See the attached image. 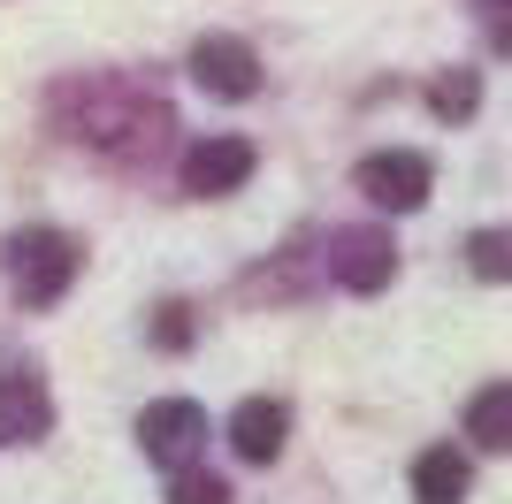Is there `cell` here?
I'll return each mask as SVG.
<instances>
[{"mask_svg": "<svg viewBox=\"0 0 512 504\" xmlns=\"http://www.w3.org/2000/svg\"><path fill=\"white\" fill-rule=\"evenodd\" d=\"M253 168H260V153L245 146V138H199V146L184 153V191H192V199H230V191H245Z\"/></svg>", "mask_w": 512, "mask_h": 504, "instance_id": "cell-7", "label": "cell"}, {"mask_svg": "<svg viewBox=\"0 0 512 504\" xmlns=\"http://www.w3.org/2000/svg\"><path fill=\"white\" fill-rule=\"evenodd\" d=\"M0 260H8V283H16L23 306H54L77 283V268H85L77 237H62V230H16Z\"/></svg>", "mask_w": 512, "mask_h": 504, "instance_id": "cell-2", "label": "cell"}, {"mask_svg": "<svg viewBox=\"0 0 512 504\" xmlns=\"http://www.w3.org/2000/svg\"><path fill=\"white\" fill-rule=\"evenodd\" d=\"M153 344H161V352H184V344H192V306H153Z\"/></svg>", "mask_w": 512, "mask_h": 504, "instance_id": "cell-15", "label": "cell"}, {"mask_svg": "<svg viewBox=\"0 0 512 504\" xmlns=\"http://www.w3.org/2000/svg\"><path fill=\"white\" fill-rule=\"evenodd\" d=\"M283 436H291V413H283L276 398H245V405L230 413V451H237L245 466H268V459L283 451Z\"/></svg>", "mask_w": 512, "mask_h": 504, "instance_id": "cell-9", "label": "cell"}, {"mask_svg": "<svg viewBox=\"0 0 512 504\" xmlns=\"http://www.w3.org/2000/svg\"><path fill=\"white\" fill-rule=\"evenodd\" d=\"M467 489H474L467 451L436 443V451H421V459H413V504H467Z\"/></svg>", "mask_w": 512, "mask_h": 504, "instance_id": "cell-10", "label": "cell"}, {"mask_svg": "<svg viewBox=\"0 0 512 504\" xmlns=\"http://www.w3.org/2000/svg\"><path fill=\"white\" fill-rule=\"evenodd\" d=\"M467 268L482 283H512V230H474L467 237Z\"/></svg>", "mask_w": 512, "mask_h": 504, "instance_id": "cell-13", "label": "cell"}, {"mask_svg": "<svg viewBox=\"0 0 512 504\" xmlns=\"http://www.w3.org/2000/svg\"><path fill=\"white\" fill-rule=\"evenodd\" d=\"M169 504H230V482H222V474H192V466H176Z\"/></svg>", "mask_w": 512, "mask_h": 504, "instance_id": "cell-14", "label": "cell"}, {"mask_svg": "<svg viewBox=\"0 0 512 504\" xmlns=\"http://www.w3.org/2000/svg\"><path fill=\"white\" fill-rule=\"evenodd\" d=\"M490 39H497V54H512V0L490 8Z\"/></svg>", "mask_w": 512, "mask_h": 504, "instance_id": "cell-16", "label": "cell"}, {"mask_svg": "<svg viewBox=\"0 0 512 504\" xmlns=\"http://www.w3.org/2000/svg\"><path fill=\"white\" fill-rule=\"evenodd\" d=\"M138 443H146L153 466H192L199 443H207V413L192 398H161V405L138 413Z\"/></svg>", "mask_w": 512, "mask_h": 504, "instance_id": "cell-4", "label": "cell"}, {"mask_svg": "<svg viewBox=\"0 0 512 504\" xmlns=\"http://www.w3.org/2000/svg\"><path fill=\"white\" fill-rule=\"evenodd\" d=\"M329 275H337L352 298H375L398 275V245H390V230H337L329 237Z\"/></svg>", "mask_w": 512, "mask_h": 504, "instance_id": "cell-5", "label": "cell"}, {"mask_svg": "<svg viewBox=\"0 0 512 504\" xmlns=\"http://www.w3.org/2000/svg\"><path fill=\"white\" fill-rule=\"evenodd\" d=\"M474 100H482V77H474V69H444V77L428 84V107H436L444 123H467Z\"/></svg>", "mask_w": 512, "mask_h": 504, "instance_id": "cell-12", "label": "cell"}, {"mask_svg": "<svg viewBox=\"0 0 512 504\" xmlns=\"http://www.w3.org/2000/svg\"><path fill=\"white\" fill-rule=\"evenodd\" d=\"M69 123H77V138L85 146H107V153H146L161 130H169V115L153 100H130L123 84H77L69 92Z\"/></svg>", "mask_w": 512, "mask_h": 504, "instance_id": "cell-1", "label": "cell"}, {"mask_svg": "<svg viewBox=\"0 0 512 504\" xmlns=\"http://www.w3.org/2000/svg\"><path fill=\"white\" fill-rule=\"evenodd\" d=\"M54 428V398L31 367H0V443H39Z\"/></svg>", "mask_w": 512, "mask_h": 504, "instance_id": "cell-8", "label": "cell"}, {"mask_svg": "<svg viewBox=\"0 0 512 504\" xmlns=\"http://www.w3.org/2000/svg\"><path fill=\"white\" fill-rule=\"evenodd\" d=\"M352 184H360L383 214H413V207H428V191H436V168H428V153L390 146V153H367V161L352 168Z\"/></svg>", "mask_w": 512, "mask_h": 504, "instance_id": "cell-3", "label": "cell"}, {"mask_svg": "<svg viewBox=\"0 0 512 504\" xmlns=\"http://www.w3.org/2000/svg\"><path fill=\"white\" fill-rule=\"evenodd\" d=\"M467 436L474 451H512V382H490L467 398Z\"/></svg>", "mask_w": 512, "mask_h": 504, "instance_id": "cell-11", "label": "cell"}, {"mask_svg": "<svg viewBox=\"0 0 512 504\" xmlns=\"http://www.w3.org/2000/svg\"><path fill=\"white\" fill-rule=\"evenodd\" d=\"M192 77L214 100H253L260 92V54L245 39H230V31H207V39L192 46Z\"/></svg>", "mask_w": 512, "mask_h": 504, "instance_id": "cell-6", "label": "cell"}]
</instances>
